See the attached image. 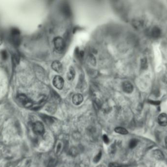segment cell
Here are the masks:
<instances>
[{"mask_svg": "<svg viewBox=\"0 0 167 167\" xmlns=\"http://www.w3.org/2000/svg\"><path fill=\"white\" fill-rule=\"evenodd\" d=\"M54 44L55 49L59 52H61L64 51L65 47L64 40L62 38L57 37L54 39Z\"/></svg>", "mask_w": 167, "mask_h": 167, "instance_id": "cell-1", "label": "cell"}, {"mask_svg": "<svg viewBox=\"0 0 167 167\" xmlns=\"http://www.w3.org/2000/svg\"><path fill=\"white\" fill-rule=\"evenodd\" d=\"M32 129L35 134L38 135H41L45 132V127L43 124L41 122L38 121L33 124Z\"/></svg>", "mask_w": 167, "mask_h": 167, "instance_id": "cell-2", "label": "cell"}, {"mask_svg": "<svg viewBox=\"0 0 167 167\" xmlns=\"http://www.w3.org/2000/svg\"><path fill=\"white\" fill-rule=\"evenodd\" d=\"M18 98L20 103L26 108H30L33 105L32 101L24 95H20Z\"/></svg>", "mask_w": 167, "mask_h": 167, "instance_id": "cell-3", "label": "cell"}, {"mask_svg": "<svg viewBox=\"0 0 167 167\" xmlns=\"http://www.w3.org/2000/svg\"><path fill=\"white\" fill-rule=\"evenodd\" d=\"M52 82L54 86L58 89H62L64 85V80L61 76H55L53 79Z\"/></svg>", "mask_w": 167, "mask_h": 167, "instance_id": "cell-4", "label": "cell"}, {"mask_svg": "<svg viewBox=\"0 0 167 167\" xmlns=\"http://www.w3.org/2000/svg\"><path fill=\"white\" fill-rule=\"evenodd\" d=\"M11 36L14 43L15 44L19 43L20 31L17 28H13L11 30Z\"/></svg>", "mask_w": 167, "mask_h": 167, "instance_id": "cell-5", "label": "cell"}, {"mask_svg": "<svg viewBox=\"0 0 167 167\" xmlns=\"http://www.w3.org/2000/svg\"><path fill=\"white\" fill-rule=\"evenodd\" d=\"M123 90L124 92L127 93H131L133 90V87L132 84L128 81H125L123 82L122 85Z\"/></svg>", "mask_w": 167, "mask_h": 167, "instance_id": "cell-6", "label": "cell"}, {"mask_svg": "<svg viewBox=\"0 0 167 167\" xmlns=\"http://www.w3.org/2000/svg\"><path fill=\"white\" fill-rule=\"evenodd\" d=\"M158 122L160 125L165 127L167 125V115L162 113L158 117Z\"/></svg>", "mask_w": 167, "mask_h": 167, "instance_id": "cell-7", "label": "cell"}, {"mask_svg": "<svg viewBox=\"0 0 167 167\" xmlns=\"http://www.w3.org/2000/svg\"><path fill=\"white\" fill-rule=\"evenodd\" d=\"M83 101V97L80 94H75L72 97V102L75 105H80Z\"/></svg>", "mask_w": 167, "mask_h": 167, "instance_id": "cell-8", "label": "cell"}, {"mask_svg": "<svg viewBox=\"0 0 167 167\" xmlns=\"http://www.w3.org/2000/svg\"><path fill=\"white\" fill-rule=\"evenodd\" d=\"M51 67L54 70L58 73L61 72L62 69V65L61 63L58 61H54L51 65Z\"/></svg>", "mask_w": 167, "mask_h": 167, "instance_id": "cell-9", "label": "cell"}, {"mask_svg": "<svg viewBox=\"0 0 167 167\" xmlns=\"http://www.w3.org/2000/svg\"><path fill=\"white\" fill-rule=\"evenodd\" d=\"M161 30L158 27H154L152 30V35L155 38H159L161 35Z\"/></svg>", "mask_w": 167, "mask_h": 167, "instance_id": "cell-10", "label": "cell"}, {"mask_svg": "<svg viewBox=\"0 0 167 167\" xmlns=\"http://www.w3.org/2000/svg\"><path fill=\"white\" fill-rule=\"evenodd\" d=\"M75 76V72L73 67H71L69 69V72L67 74V79L69 81L73 80Z\"/></svg>", "mask_w": 167, "mask_h": 167, "instance_id": "cell-11", "label": "cell"}, {"mask_svg": "<svg viewBox=\"0 0 167 167\" xmlns=\"http://www.w3.org/2000/svg\"><path fill=\"white\" fill-rule=\"evenodd\" d=\"M153 155L156 159L162 160L164 158V155L161 151L155 150L153 152Z\"/></svg>", "mask_w": 167, "mask_h": 167, "instance_id": "cell-12", "label": "cell"}, {"mask_svg": "<svg viewBox=\"0 0 167 167\" xmlns=\"http://www.w3.org/2000/svg\"><path fill=\"white\" fill-rule=\"evenodd\" d=\"M114 131L120 134L126 135L128 133V131L126 129L122 127H117L114 129Z\"/></svg>", "mask_w": 167, "mask_h": 167, "instance_id": "cell-13", "label": "cell"}, {"mask_svg": "<svg viewBox=\"0 0 167 167\" xmlns=\"http://www.w3.org/2000/svg\"><path fill=\"white\" fill-rule=\"evenodd\" d=\"M139 141L136 139H131L129 143V147L130 149H133L135 148L138 143Z\"/></svg>", "mask_w": 167, "mask_h": 167, "instance_id": "cell-14", "label": "cell"}, {"mask_svg": "<svg viewBox=\"0 0 167 167\" xmlns=\"http://www.w3.org/2000/svg\"><path fill=\"white\" fill-rule=\"evenodd\" d=\"M43 119L45 122H46V124H52L54 120L52 118H51L50 117L46 115H44L43 117H42Z\"/></svg>", "mask_w": 167, "mask_h": 167, "instance_id": "cell-15", "label": "cell"}, {"mask_svg": "<svg viewBox=\"0 0 167 167\" xmlns=\"http://www.w3.org/2000/svg\"><path fill=\"white\" fill-rule=\"evenodd\" d=\"M57 160L56 158H51L48 163V167H54L57 164Z\"/></svg>", "mask_w": 167, "mask_h": 167, "instance_id": "cell-16", "label": "cell"}, {"mask_svg": "<svg viewBox=\"0 0 167 167\" xmlns=\"http://www.w3.org/2000/svg\"><path fill=\"white\" fill-rule=\"evenodd\" d=\"M102 157V152L101 151H100L99 152L98 154H97V155H96L95 157L94 158V159H93V161L95 163H97L99 161H100L101 158Z\"/></svg>", "mask_w": 167, "mask_h": 167, "instance_id": "cell-17", "label": "cell"}, {"mask_svg": "<svg viewBox=\"0 0 167 167\" xmlns=\"http://www.w3.org/2000/svg\"><path fill=\"white\" fill-rule=\"evenodd\" d=\"M148 66V63H147V61L146 58H143L141 60V67L143 69H146L147 68Z\"/></svg>", "mask_w": 167, "mask_h": 167, "instance_id": "cell-18", "label": "cell"}, {"mask_svg": "<svg viewBox=\"0 0 167 167\" xmlns=\"http://www.w3.org/2000/svg\"><path fill=\"white\" fill-rule=\"evenodd\" d=\"M1 56H2V58L3 60H6L8 57V54L6 52V51H2L1 52Z\"/></svg>", "mask_w": 167, "mask_h": 167, "instance_id": "cell-19", "label": "cell"}, {"mask_svg": "<svg viewBox=\"0 0 167 167\" xmlns=\"http://www.w3.org/2000/svg\"><path fill=\"white\" fill-rule=\"evenodd\" d=\"M103 140L104 141V142L106 144H108L109 142V138L107 137V135H104L103 136Z\"/></svg>", "mask_w": 167, "mask_h": 167, "instance_id": "cell-20", "label": "cell"}, {"mask_svg": "<svg viewBox=\"0 0 167 167\" xmlns=\"http://www.w3.org/2000/svg\"><path fill=\"white\" fill-rule=\"evenodd\" d=\"M109 167H120V166L117 163H111L109 165Z\"/></svg>", "mask_w": 167, "mask_h": 167, "instance_id": "cell-21", "label": "cell"}, {"mask_svg": "<svg viewBox=\"0 0 167 167\" xmlns=\"http://www.w3.org/2000/svg\"><path fill=\"white\" fill-rule=\"evenodd\" d=\"M77 152V151H76V149H72L70 151V154L72 155L76 154Z\"/></svg>", "mask_w": 167, "mask_h": 167, "instance_id": "cell-22", "label": "cell"}, {"mask_svg": "<svg viewBox=\"0 0 167 167\" xmlns=\"http://www.w3.org/2000/svg\"><path fill=\"white\" fill-rule=\"evenodd\" d=\"M150 103L152 104H154V105H159L160 103L159 102H154V101H151Z\"/></svg>", "mask_w": 167, "mask_h": 167, "instance_id": "cell-23", "label": "cell"}, {"mask_svg": "<svg viewBox=\"0 0 167 167\" xmlns=\"http://www.w3.org/2000/svg\"><path fill=\"white\" fill-rule=\"evenodd\" d=\"M2 42H3V40H2V37L0 36V45L2 43Z\"/></svg>", "mask_w": 167, "mask_h": 167, "instance_id": "cell-24", "label": "cell"}, {"mask_svg": "<svg viewBox=\"0 0 167 167\" xmlns=\"http://www.w3.org/2000/svg\"><path fill=\"white\" fill-rule=\"evenodd\" d=\"M165 144L167 148V137H166L165 138Z\"/></svg>", "mask_w": 167, "mask_h": 167, "instance_id": "cell-25", "label": "cell"}, {"mask_svg": "<svg viewBox=\"0 0 167 167\" xmlns=\"http://www.w3.org/2000/svg\"><path fill=\"white\" fill-rule=\"evenodd\" d=\"M97 167H106L104 165H100L98 166Z\"/></svg>", "mask_w": 167, "mask_h": 167, "instance_id": "cell-26", "label": "cell"}]
</instances>
